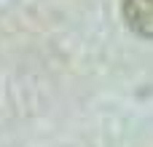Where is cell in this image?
Segmentation results:
<instances>
[{
  "instance_id": "6da1fadb",
  "label": "cell",
  "mask_w": 153,
  "mask_h": 147,
  "mask_svg": "<svg viewBox=\"0 0 153 147\" xmlns=\"http://www.w3.org/2000/svg\"><path fill=\"white\" fill-rule=\"evenodd\" d=\"M121 13L140 37L153 40V0H121Z\"/></svg>"
}]
</instances>
